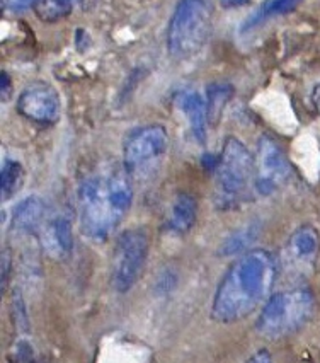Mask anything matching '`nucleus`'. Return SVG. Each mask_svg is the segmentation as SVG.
<instances>
[{"label":"nucleus","instance_id":"nucleus-1","mask_svg":"<svg viewBox=\"0 0 320 363\" xmlns=\"http://www.w3.org/2000/svg\"><path fill=\"white\" fill-rule=\"evenodd\" d=\"M280 263L266 249H252L232 263L215 290L212 318L229 324L247 318L271 295Z\"/></svg>","mask_w":320,"mask_h":363},{"label":"nucleus","instance_id":"nucleus-2","mask_svg":"<svg viewBox=\"0 0 320 363\" xmlns=\"http://www.w3.org/2000/svg\"><path fill=\"white\" fill-rule=\"evenodd\" d=\"M79 222L82 234L103 242L125 220L133 203V186L125 171L98 172L79 184Z\"/></svg>","mask_w":320,"mask_h":363},{"label":"nucleus","instance_id":"nucleus-3","mask_svg":"<svg viewBox=\"0 0 320 363\" xmlns=\"http://www.w3.org/2000/svg\"><path fill=\"white\" fill-rule=\"evenodd\" d=\"M256 189V159L239 138L223 143L215 166V205L234 210L251 200Z\"/></svg>","mask_w":320,"mask_h":363},{"label":"nucleus","instance_id":"nucleus-4","mask_svg":"<svg viewBox=\"0 0 320 363\" xmlns=\"http://www.w3.org/2000/svg\"><path fill=\"white\" fill-rule=\"evenodd\" d=\"M314 294L307 286L269 295L256 323V331L268 340H280L297 333L314 314Z\"/></svg>","mask_w":320,"mask_h":363},{"label":"nucleus","instance_id":"nucleus-5","mask_svg":"<svg viewBox=\"0 0 320 363\" xmlns=\"http://www.w3.org/2000/svg\"><path fill=\"white\" fill-rule=\"evenodd\" d=\"M213 31V12L206 0H179L167 29L172 58L188 60L205 48Z\"/></svg>","mask_w":320,"mask_h":363},{"label":"nucleus","instance_id":"nucleus-6","mask_svg":"<svg viewBox=\"0 0 320 363\" xmlns=\"http://www.w3.org/2000/svg\"><path fill=\"white\" fill-rule=\"evenodd\" d=\"M150 238L143 227L121 232L113 249L111 285L118 294H126L140 280L149 257Z\"/></svg>","mask_w":320,"mask_h":363},{"label":"nucleus","instance_id":"nucleus-7","mask_svg":"<svg viewBox=\"0 0 320 363\" xmlns=\"http://www.w3.org/2000/svg\"><path fill=\"white\" fill-rule=\"evenodd\" d=\"M167 149L169 133L162 125L140 126L123 143V169L130 176L145 172L166 155Z\"/></svg>","mask_w":320,"mask_h":363},{"label":"nucleus","instance_id":"nucleus-8","mask_svg":"<svg viewBox=\"0 0 320 363\" xmlns=\"http://www.w3.org/2000/svg\"><path fill=\"white\" fill-rule=\"evenodd\" d=\"M292 176V166L283 149L271 137L264 135L258 143L256 155V191L271 196L285 186Z\"/></svg>","mask_w":320,"mask_h":363},{"label":"nucleus","instance_id":"nucleus-9","mask_svg":"<svg viewBox=\"0 0 320 363\" xmlns=\"http://www.w3.org/2000/svg\"><path fill=\"white\" fill-rule=\"evenodd\" d=\"M18 111L21 116L36 125H55L62 111L58 92L45 82L31 84L21 92Z\"/></svg>","mask_w":320,"mask_h":363},{"label":"nucleus","instance_id":"nucleus-10","mask_svg":"<svg viewBox=\"0 0 320 363\" xmlns=\"http://www.w3.org/2000/svg\"><path fill=\"white\" fill-rule=\"evenodd\" d=\"M48 220V203L41 196L31 195L12 208L11 230L19 235H40Z\"/></svg>","mask_w":320,"mask_h":363},{"label":"nucleus","instance_id":"nucleus-11","mask_svg":"<svg viewBox=\"0 0 320 363\" xmlns=\"http://www.w3.org/2000/svg\"><path fill=\"white\" fill-rule=\"evenodd\" d=\"M320 251V235L314 225L298 227L297 230L290 235L288 244H286V256L293 266L303 268V266H312L317 259Z\"/></svg>","mask_w":320,"mask_h":363},{"label":"nucleus","instance_id":"nucleus-12","mask_svg":"<svg viewBox=\"0 0 320 363\" xmlns=\"http://www.w3.org/2000/svg\"><path fill=\"white\" fill-rule=\"evenodd\" d=\"M41 240V246L50 256L53 257H67L70 256L72 249H74V230H72V223L63 215L57 217H50L46 225L38 235Z\"/></svg>","mask_w":320,"mask_h":363},{"label":"nucleus","instance_id":"nucleus-13","mask_svg":"<svg viewBox=\"0 0 320 363\" xmlns=\"http://www.w3.org/2000/svg\"><path fill=\"white\" fill-rule=\"evenodd\" d=\"M176 104L186 116L193 137L200 143L206 142V130H208V108L206 99L196 91H181L176 96Z\"/></svg>","mask_w":320,"mask_h":363},{"label":"nucleus","instance_id":"nucleus-14","mask_svg":"<svg viewBox=\"0 0 320 363\" xmlns=\"http://www.w3.org/2000/svg\"><path fill=\"white\" fill-rule=\"evenodd\" d=\"M198 218V201L191 193H179L171 206L167 229L176 235H184L195 227Z\"/></svg>","mask_w":320,"mask_h":363},{"label":"nucleus","instance_id":"nucleus-15","mask_svg":"<svg viewBox=\"0 0 320 363\" xmlns=\"http://www.w3.org/2000/svg\"><path fill=\"white\" fill-rule=\"evenodd\" d=\"M259 223H247V225L239 227L222 242L220 255L222 256H232V255H244L247 252V247L258 239L259 235Z\"/></svg>","mask_w":320,"mask_h":363},{"label":"nucleus","instance_id":"nucleus-16","mask_svg":"<svg viewBox=\"0 0 320 363\" xmlns=\"http://www.w3.org/2000/svg\"><path fill=\"white\" fill-rule=\"evenodd\" d=\"M24 177H26V172H24L23 164L19 160H4L2 169H0V195H2L4 201L11 200L23 188Z\"/></svg>","mask_w":320,"mask_h":363},{"label":"nucleus","instance_id":"nucleus-17","mask_svg":"<svg viewBox=\"0 0 320 363\" xmlns=\"http://www.w3.org/2000/svg\"><path fill=\"white\" fill-rule=\"evenodd\" d=\"M234 94V87L227 82H213L206 89V108H208V120L210 125H215L220 120L223 109L227 103L232 99Z\"/></svg>","mask_w":320,"mask_h":363},{"label":"nucleus","instance_id":"nucleus-18","mask_svg":"<svg viewBox=\"0 0 320 363\" xmlns=\"http://www.w3.org/2000/svg\"><path fill=\"white\" fill-rule=\"evenodd\" d=\"M74 2L75 0H38L36 16L45 23H57L70 14Z\"/></svg>","mask_w":320,"mask_h":363},{"label":"nucleus","instance_id":"nucleus-19","mask_svg":"<svg viewBox=\"0 0 320 363\" xmlns=\"http://www.w3.org/2000/svg\"><path fill=\"white\" fill-rule=\"evenodd\" d=\"M303 0H271L268 4V7L261 12L259 18H271V16H280V14H288L292 12L298 4H302Z\"/></svg>","mask_w":320,"mask_h":363},{"label":"nucleus","instance_id":"nucleus-20","mask_svg":"<svg viewBox=\"0 0 320 363\" xmlns=\"http://www.w3.org/2000/svg\"><path fill=\"white\" fill-rule=\"evenodd\" d=\"M12 363H35V350L29 341L21 340L12 350Z\"/></svg>","mask_w":320,"mask_h":363},{"label":"nucleus","instance_id":"nucleus-21","mask_svg":"<svg viewBox=\"0 0 320 363\" xmlns=\"http://www.w3.org/2000/svg\"><path fill=\"white\" fill-rule=\"evenodd\" d=\"M12 309H14L16 323L21 324V328H28L26 307H24V301H23V297H21V294H16L14 301H12Z\"/></svg>","mask_w":320,"mask_h":363},{"label":"nucleus","instance_id":"nucleus-22","mask_svg":"<svg viewBox=\"0 0 320 363\" xmlns=\"http://www.w3.org/2000/svg\"><path fill=\"white\" fill-rule=\"evenodd\" d=\"M12 92V79L9 77L7 72H2V77H0V94H2V101H7V98Z\"/></svg>","mask_w":320,"mask_h":363},{"label":"nucleus","instance_id":"nucleus-23","mask_svg":"<svg viewBox=\"0 0 320 363\" xmlns=\"http://www.w3.org/2000/svg\"><path fill=\"white\" fill-rule=\"evenodd\" d=\"M38 0H7V6L11 7V11H26L29 7H36Z\"/></svg>","mask_w":320,"mask_h":363},{"label":"nucleus","instance_id":"nucleus-24","mask_svg":"<svg viewBox=\"0 0 320 363\" xmlns=\"http://www.w3.org/2000/svg\"><path fill=\"white\" fill-rule=\"evenodd\" d=\"M12 266V259L7 255V251H4L2 255V289L6 290L7 280H9V268Z\"/></svg>","mask_w":320,"mask_h":363},{"label":"nucleus","instance_id":"nucleus-25","mask_svg":"<svg viewBox=\"0 0 320 363\" xmlns=\"http://www.w3.org/2000/svg\"><path fill=\"white\" fill-rule=\"evenodd\" d=\"M247 363H273V357L266 350H261V352L252 354Z\"/></svg>","mask_w":320,"mask_h":363},{"label":"nucleus","instance_id":"nucleus-26","mask_svg":"<svg viewBox=\"0 0 320 363\" xmlns=\"http://www.w3.org/2000/svg\"><path fill=\"white\" fill-rule=\"evenodd\" d=\"M312 103H314L315 111H317L319 116H320V84H319V86H315L314 92H312Z\"/></svg>","mask_w":320,"mask_h":363},{"label":"nucleus","instance_id":"nucleus-27","mask_svg":"<svg viewBox=\"0 0 320 363\" xmlns=\"http://www.w3.org/2000/svg\"><path fill=\"white\" fill-rule=\"evenodd\" d=\"M222 4L225 7H242L249 4V0H222Z\"/></svg>","mask_w":320,"mask_h":363}]
</instances>
